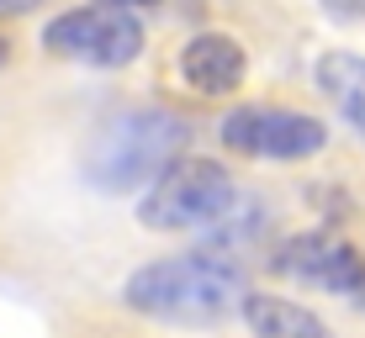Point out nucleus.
Wrapping results in <instances>:
<instances>
[{
	"instance_id": "1",
	"label": "nucleus",
	"mask_w": 365,
	"mask_h": 338,
	"mask_svg": "<svg viewBox=\"0 0 365 338\" xmlns=\"http://www.w3.org/2000/svg\"><path fill=\"white\" fill-rule=\"evenodd\" d=\"M244 275L217 254H175L154 259L138 275H128L122 302L143 317H170V322H212L222 312L244 307Z\"/></svg>"
},
{
	"instance_id": "2",
	"label": "nucleus",
	"mask_w": 365,
	"mask_h": 338,
	"mask_svg": "<svg viewBox=\"0 0 365 338\" xmlns=\"http://www.w3.org/2000/svg\"><path fill=\"white\" fill-rule=\"evenodd\" d=\"M185 137V117L175 111H159V106H143V111H122L117 122H106L101 137L85 154V180L96 191H133L143 180H159L175 159H180Z\"/></svg>"
},
{
	"instance_id": "3",
	"label": "nucleus",
	"mask_w": 365,
	"mask_h": 338,
	"mask_svg": "<svg viewBox=\"0 0 365 338\" xmlns=\"http://www.w3.org/2000/svg\"><path fill=\"white\" fill-rule=\"evenodd\" d=\"M233 180L222 164L212 159H175V164L154 180V191L143 196L138 217L143 228H159V233H185V228H212V222L228 217L233 206Z\"/></svg>"
},
{
	"instance_id": "4",
	"label": "nucleus",
	"mask_w": 365,
	"mask_h": 338,
	"mask_svg": "<svg viewBox=\"0 0 365 338\" xmlns=\"http://www.w3.org/2000/svg\"><path fill=\"white\" fill-rule=\"evenodd\" d=\"M43 43L53 48L58 58H74V64H96V69H122L143 53V27L128 16V11L111 6H80L64 11V16L48 21Z\"/></svg>"
},
{
	"instance_id": "5",
	"label": "nucleus",
	"mask_w": 365,
	"mask_h": 338,
	"mask_svg": "<svg viewBox=\"0 0 365 338\" xmlns=\"http://www.w3.org/2000/svg\"><path fill=\"white\" fill-rule=\"evenodd\" d=\"M222 143L249 159H307L329 143L318 117L281 106H238L222 117Z\"/></svg>"
},
{
	"instance_id": "6",
	"label": "nucleus",
	"mask_w": 365,
	"mask_h": 338,
	"mask_svg": "<svg viewBox=\"0 0 365 338\" xmlns=\"http://www.w3.org/2000/svg\"><path fill=\"white\" fill-rule=\"evenodd\" d=\"M286 275L307 285H323V291H365V265L349 243H339L329 233H307V238H292L286 254L275 259Z\"/></svg>"
},
{
	"instance_id": "7",
	"label": "nucleus",
	"mask_w": 365,
	"mask_h": 338,
	"mask_svg": "<svg viewBox=\"0 0 365 338\" xmlns=\"http://www.w3.org/2000/svg\"><path fill=\"white\" fill-rule=\"evenodd\" d=\"M180 74L201 95H228L244 80V48L228 32H201L180 48Z\"/></svg>"
},
{
	"instance_id": "8",
	"label": "nucleus",
	"mask_w": 365,
	"mask_h": 338,
	"mask_svg": "<svg viewBox=\"0 0 365 338\" xmlns=\"http://www.w3.org/2000/svg\"><path fill=\"white\" fill-rule=\"evenodd\" d=\"M244 317L249 328H255V338H334L329 322L312 317L307 307L286 302V296H244Z\"/></svg>"
},
{
	"instance_id": "9",
	"label": "nucleus",
	"mask_w": 365,
	"mask_h": 338,
	"mask_svg": "<svg viewBox=\"0 0 365 338\" xmlns=\"http://www.w3.org/2000/svg\"><path fill=\"white\" fill-rule=\"evenodd\" d=\"M318 85H323V95L339 106V117H344L349 127H360V137H365V58L323 53L318 58Z\"/></svg>"
},
{
	"instance_id": "10",
	"label": "nucleus",
	"mask_w": 365,
	"mask_h": 338,
	"mask_svg": "<svg viewBox=\"0 0 365 338\" xmlns=\"http://www.w3.org/2000/svg\"><path fill=\"white\" fill-rule=\"evenodd\" d=\"M334 16H365V0H323Z\"/></svg>"
},
{
	"instance_id": "11",
	"label": "nucleus",
	"mask_w": 365,
	"mask_h": 338,
	"mask_svg": "<svg viewBox=\"0 0 365 338\" xmlns=\"http://www.w3.org/2000/svg\"><path fill=\"white\" fill-rule=\"evenodd\" d=\"M37 6H43V0H0V16H27Z\"/></svg>"
},
{
	"instance_id": "12",
	"label": "nucleus",
	"mask_w": 365,
	"mask_h": 338,
	"mask_svg": "<svg viewBox=\"0 0 365 338\" xmlns=\"http://www.w3.org/2000/svg\"><path fill=\"white\" fill-rule=\"evenodd\" d=\"M96 6H111V11H133V6H154V0H96Z\"/></svg>"
},
{
	"instance_id": "13",
	"label": "nucleus",
	"mask_w": 365,
	"mask_h": 338,
	"mask_svg": "<svg viewBox=\"0 0 365 338\" xmlns=\"http://www.w3.org/2000/svg\"><path fill=\"white\" fill-rule=\"evenodd\" d=\"M6 58H11V48H6V43H0V64H6Z\"/></svg>"
}]
</instances>
